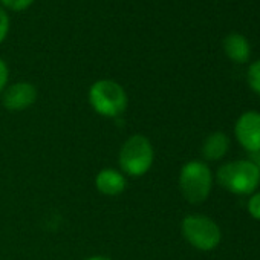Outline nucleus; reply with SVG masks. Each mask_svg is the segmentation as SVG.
Returning <instances> with one entry per match:
<instances>
[{
  "label": "nucleus",
  "instance_id": "nucleus-8",
  "mask_svg": "<svg viewBox=\"0 0 260 260\" xmlns=\"http://www.w3.org/2000/svg\"><path fill=\"white\" fill-rule=\"evenodd\" d=\"M127 187V178L121 170L116 169H103L95 176V188L109 198L119 196Z\"/></svg>",
  "mask_w": 260,
  "mask_h": 260
},
{
  "label": "nucleus",
  "instance_id": "nucleus-2",
  "mask_svg": "<svg viewBox=\"0 0 260 260\" xmlns=\"http://www.w3.org/2000/svg\"><path fill=\"white\" fill-rule=\"evenodd\" d=\"M87 101L95 113L104 118H118L127 109V93L124 87L109 78L95 81L87 92Z\"/></svg>",
  "mask_w": 260,
  "mask_h": 260
},
{
  "label": "nucleus",
  "instance_id": "nucleus-11",
  "mask_svg": "<svg viewBox=\"0 0 260 260\" xmlns=\"http://www.w3.org/2000/svg\"><path fill=\"white\" fill-rule=\"evenodd\" d=\"M246 80H248L249 87H251L257 95H260V60L254 61V63L248 68Z\"/></svg>",
  "mask_w": 260,
  "mask_h": 260
},
{
  "label": "nucleus",
  "instance_id": "nucleus-3",
  "mask_svg": "<svg viewBox=\"0 0 260 260\" xmlns=\"http://www.w3.org/2000/svg\"><path fill=\"white\" fill-rule=\"evenodd\" d=\"M217 182L234 194H251L260 182V169L252 161L228 162L217 170Z\"/></svg>",
  "mask_w": 260,
  "mask_h": 260
},
{
  "label": "nucleus",
  "instance_id": "nucleus-13",
  "mask_svg": "<svg viewBox=\"0 0 260 260\" xmlns=\"http://www.w3.org/2000/svg\"><path fill=\"white\" fill-rule=\"evenodd\" d=\"M248 213L254 219L260 220V193L249 198V201H248Z\"/></svg>",
  "mask_w": 260,
  "mask_h": 260
},
{
  "label": "nucleus",
  "instance_id": "nucleus-16",
  "mask_svg": "<svg viewBox=\"0 0 260 260\" xmlns=\"http://www.w3.org/2000/svg\"><path fill=\"white\" fill-rule=\"evenodd\" d=\"M84 260H113V258H110L107 255H90V257H87Z\"/></svg>",
  "mask_w": 260,
  "mask_h": 260
},
{
  "label": "nucleus",
  "instance_id": "nucleus-1",
  "mask_svg": "<svg viewBox=\"0 0 260 260\" xmlns=\"http://www.w3.org/2000/svg\"><path fill=\"white\" fill-rule=\"evenodd\" d=\"M155 161V149L147 137L135 134L128 137L119 149L118 164L125 176L141 178L152 169Z\"/></svg>",
  "mask_w": 260,
  "mask_h": 260
},
{
  "label": "nucleus",
  "instance_id": "nucleus-6",
  "mask_svg": "<svg viewBox=\"0 0 260 260\" xmlns=\"http://www.w3.org/2000/svg\"><path fill=\"white\" fill-rule=\"evenodd\" d=\"M234 134L245 150L252 153L260 152V112L249 110L240 115L234 127Z\"/></svg>",
  "mask_w": 260,
  "mask_h": 260
},
{
  "label": "nucleus",
  "instance_id": "nucleus-14",
  "mask_svg": "<svg viewBox=\"0 0 260 260\" xmlns=\"http://www.w3.org/2000/svg\"><path fill=\"white\" fill-rule=\"evenodd\" d=\"M8 31H10V19H8L7 11L0 7V43L7 39Z\"/></svg>",
  "mask_w": 260,
  "mask_h": 260
},
{
  "label": "nucleus",
  "instance_id": "nucleus-12",
  "mask_svg": "<svg viewBox=\"0 0 260 260\" xmlns=\"http://www.w3.org/2000/svg\"><path fill=\"white\" fill-rule=\"evenodd\" d=\"M0 4L13 11H25L34 4V0H0Z\"/></svg>",
  "mask_w": 260,
  "mask_h": 260
},
{
  "label": "nucleus",
  "instance_id": "nucleus-15",
  "mask_svg": "<svg viewBox=\"0 0 260 260\" xmlns=\"http://www.w3.org/2000/svg\"><path fill=\"white\" fill-rule=\"evenodd\" d=\"M8 78H10V71H8V66H7V63H5L2 58H0V95H2V92L7 89Z\"/></svg>",
  "mask_w": 260,
  "mask_h": 260
},
{
  "label": "nucleus",
  "instance_id": "nucleus-4",
  "mask_svg": "<svg viewBox=\"0 0 260 260\" xmlns=\"http://www.w3.org/2000/svg\"><path fill=\"white\" fill-rule=\"evenodd\" d=\"M213 187V175L208 166L202 161H188L179 173V188L182 196L190 204L207 201Z\"/></svg>",
  "mask_w": 260,
  "mask_h": 260
},
{
  "label": "nucleus",
  "instance_id": "nucleus-7",
  "mask_svg": "<svg viewBox=\"0 0 260 260\" xmlns=\"http://www.w3.org/2000/svg\"><path fill=\"white\" fill-rule=\"evenodd\" d=\"M37 87L28 81H19L2 92V104L10 112H22L29 109L37 101Z\"/></svg>",
  "mask_w": 260,
  "mask_h": 260
},
{
  "label": "nucleus",
  "instance_id": "nucleus-10",
  "mask_svg": "<svg viewBox=\"0 0 260 260\" xmlns=\"http://www.w3.org/2000/svg\"><path fill=\"white\" fill-rule=\"evenodd\" d=\"M230 149V140L223 132L210 134L202 144V156L207 161H219L222 159Z\"/></svg>",
  "mask_w": 260,
  "mask_h": 260
},
{
  "label": "nucleus",
  "instance_id": "nucleus-5",
  "mask_svg": "<svg viewBox=\"0 0 260 260\" xmlns=\"http://www.w3.org/2000/svg\"><path fill=\"white\" fill-rule=\"evenodd\" d=\"M181 231L184 239L199 251H211L220 243L219 225L202 214H190L182 219Z\"/></svg>",
  "mask_w": 260,
  "mask_h": 260
},
{
  "label": "nucleus",
  "instance_id": "nucleus-9",
  "mask_svg": "<svg viewBox=\"0 0 260 260\" xmlns=\"http://www.w3.org/2000/svg\"><path fill=\"white\" fill-rule=\"evenodd\" d=\"M223 51H225L226 57L230 60H233L234 63H246L251 57L249 42L237 32H233L225 37Z\"/></svg>",
  "mask_w": 260,
  "mask_h": 260
}]
</instances>
